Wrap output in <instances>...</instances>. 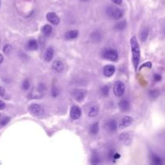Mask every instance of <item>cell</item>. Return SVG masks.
Here are the masks:
<instances>
[{
  "mask_svg": "<svg viewBox=\"0 0 165 165\" xmlns=\"http://www.w3.org/2000/svg\"><path fill=\"white\" fill-rule=\"evenodd\" d=\"M130 47L132 53V63L135 71H137L140 61V48L135 36H133L130 39Z\"/></svg>",
  "mask_w": 165,
  "mask_h": 165,
  "instance_id": "6da1fadb",
  "label": "cell"
},
{
  "mask_svg": "<svg viewBox=\"0 0 165 165\" xmlns=\"http://www.w3.org/2000/svg\"><path fill=\"white\" fill-rule=\"evenodd\" d=\"M106 14L107 15L114 19H119L120 18L123 17V12L122 10L116 7H109L106 9Z\"/></svg>",
  "mask_w": 165,
  "mask_h": 165,
  "instance_id": "7a4b0ae2",
  "label": "cell"
},
{
  "mask_svg": "<svg viewBox=\"0 0 165 165\" xmlns=\"http://www.w3.org/2000/svg\"><path fill=\"white\" fill-rule=\"evenodd\" d=\"M28 110H29V112L35 117H41L44 115V110L42 106L36 103L29 105Z\"/></svg>",
  "mask_w": 165,
  "mask_h": 165,
  "instance_id": "3957f363",
  "label": "cell"
},
{
  "mask_svg": "<svg viewBox=\"0 0 165 165\" xmlns=\"http://www.w3.org/2000/svg\"><path fill=\"white\" fill-rule=\"evenodd\" d=\"M102 57L111 61H117L119 58V54L114 49H105L102 53Z\"/></svg>",
  "mask_w": 165,
  "mask_h": 165,
  "instance_id": "277c9868",
  "label": "cell"
},
{
  "mask_svg": "<svg viewBox=\"0 0 165 165\" xmlns=\"http://www.w3.org/2000/svg\"><path fill=\"white\" fill-rule=\"evenodd\" d=\"M125 92V85L122 81H116L114 85V94L116 97H122Z\"/></svg>",
  "mask_w": 165,
  "mask_h": 165,
  "instance_id": "5b68a950",
  "label": "cell"
},
{
  "mask_svg": "<svg viewBox=\"0 0 165 165\" xmlns=\"http://www.w3.org/2000/svg\"><path fill=\"white\" fill-rule=\"evenodd\" d=\"M87 92L85 89H74L72 92V96L77 102H82L86 96Z\"/></svg>",
  "mask_w": 165,
  "mask_h": 165,
  "instance_id": "8992f818",
  "label": "cell"
},
{
  "mask_svg": "<svg viewBox=\"0 0 165 165\" xmlns=\"http://www.w3.org/2000/svg\"><path fill=\"white\" fill-rule=\"evenodd\" d=\"M81 115V109L77 105H73L70 109V117L74 120L78 119Z\"/></svg>",
  "mask_w": 165,
  "mask_h": 165,
  "instance_id": "52a82bcc",
  "label": "cell"
},
{
  "mask_svg": "<svg viewBox=\"0 0 165 165\" xmlns=\"http://www.w3.org/2000/svg\"><path fill=\"white\" fill-rule=\"evenodd\" d=\"M47 19L48 21L54 25H58L60 24V18L54 12H49L47 14Z\"/></svg>",
  "mask_w": 165,
  "mask_h": 165,
  "instance_id": "ba28073f",
  "label": "cell"
},
{
  "mask_svg": "<svg viewBox=\"0 0 165 165\" xmlns=\"http://www.w3.org/2000/svg\"><path fill=\"white\" fill-rule=\"evenodd\" d=\"M133 119L130 117V116H126V117H124L122 121L120 122L119 123V127L120 129H124V128H126V127H129L130 126L132 123H133Z\"/></svg>",
  "mask_w": 165,
  "mask_h": 165,
  "instance_id": "9c48e42d",
  "label": "cell"
},
{
  "mask_svg": "<svg viewBox=\"0 0 165 165\" xmlns=\"http://www.w3.org/2000/svg\"><path fill=\"white\" fill-rule=\"evenodd\" d=\"M114 72H115V67L112 64L105 65L103 69V74L105 77H111L114 73Z\"/></svg>",
  "mask_w": 165,
  "mask_h": 165,
  "instance_id": "30bf717a",
  "label": "cell"
},
{
  "mask_svg": "<svg viewBox=\"0 0 165 165\" xmlns=\"http://www.w3.org/2000/svg\"><path fill=\"white\" fill-rule=\"evenodd\" d=\"M52 69L56 73H61L64 69V64L60 60H55L52 64Z\"/></svg>",
  "mask_w": 165,
  "mask_h": 165,
  "instance_id": "8fae6325",
  "label": "cell"
},
{
  "mask_svg": "<svg viewBox=\"0 0 165 165\" xmlns=\"http://www.w3.org/2000/svg\"><path fill=\"white\" fill-rule=\"evenodd\" d=\"M87 114L89 117H95L98 114V106L94 104H92L89 106V109L87 110Z\"/></svg>",
  "mask_w": 165,
  "mask_h": 165,
  "instance_id": "7c38bea8",
  "label": "cell"
},
{
  "mask_svg": "<svg viewBox=\"0 0 165 165\" xmlns=\"http://www.w3.org/2000/svg\"><path fill=\"white\" fill-rule=\"evenodd\" d=\"M119 109L121 110H123V111H127V110H130V102H128L127 100H126V99H123V100H121V101L119 102Z\"/></svg>",
  "mask_w": 165,
  "mask_h": 165,
  "instance_id": "4fadbf2b",
  "label": "cell"
},
{
  "mask_svg": "<svg viewBox=\"0 0 165 165\" xmlns=\"http://www.w3.org/2000/svg\"><path fill=\"white\" fill-rule=\"evenodd\" d=\"M105 127L109 131H115L117 129V123L114 119H110L105 123Z\"/></svg>",
  "mask_w": 165,
  "mask_h": 165,
  "instance_id": "5bb4252c",
  "label": "cell"
},
{
  "mask_svg": "<svg viewBox=\"0 0 165 165\" xmlns=\"http://www.w3.org/2000/svg\"><path fill=\"white\" fill-rule=\"evenodd\" d=\"M53 54H54V51H53V49L52 47H49L48 48L46 51L44 52V58L46 61H50V60L53 59Z\"/></svg>",
  "mask_w": 165,
  "mask_h": 165,
  "instance_id": "9a60e30c",
  "label": "cell"
},
{
  "mask_svg": "<svg viewBox=\"0 0 165 165\" xmlns=\"http://www.w3.org/2000/svg\"><path fill=\"white\" fill-rule=\"evenodd\" d=\"M78 31L77 30H71L69 32L65 33V39L67 40H73L78 36Z\"/></svg>",
  "mask_w": 165,
  "mask_h": 165,
  "instance_id": "2e32d148",
  "label": "cell"
},
{
  "mask_svg": "<svg viewBox=\"0 0 165 165\" xmlns=\"http://www.w3.org/2000/svg\"><path fill=\"white\" fill-rule=\"evenodd\" d=\"M27 48L29 50H32V51H35L38 49V43L35 40H31L28 42L27 44Z\"/></svg>",
  "mask_w": 165,
  "mask_h": 165,
  "instance_id": "e0dca14e",
  "label": "cell"
},
{
  "mask_svg": "<svg viewBox=\"0 0 165 165\" xmlns=\"http://www.w3.org/2000/svg\"><path fill=\"white\" fill-rule=\"evenodd\" d=\"M42 32L44 35H47V36L50 35L52 34V32H53V28H52V26L49 24L44 25L42 28Z\"/></svg>",
  "mask_w": 165,
  "mask_h": 165,
  "instance_id": "ac0fdd59",
  "label": "cell"
},
{
  "mask_svg": "<svg viewBox=\"0 0 165 165\" xmlns=\"http://www.w3.org/2000/svg\"><path fill=\"white\" fill-rule=\"evenodd\" d=\"M151 159V164H152L161 165L162 164H163L161 158H160L159 156H158V155H152Z\"/></svg>",
  "mask_w": 165,
  "mask_h": 165,
  "instance_id": "d6986e66",
  "label": "cell"
},
{
  "mask_svg": "<svg viewBox=\"0 0 165 165\" xmlns=\"http://www.w3.org/2000/svg\"><path fill=\"white\" fill-rule=\"evenodd\" d=\"M89 132L93 135H94V134L98 133V123H95L94 124H92L91 127L89 128Z\"/></svg>",
  "mask_w": 165,
  "mask_h": 165,
  "instance_id": "ffe728a7",
  "label": "cell"
},
{
  "mask_svg": "<svg viewBox=\"0 0 165 165\" xmlns=\"http://www.w3.org/2000/svg\"><path fill=\"white\" fill-rule=\"evenodd\" d=\"M91 38L94 41H99L101 40V38H102V35L100 34V32L96 31V32H94L92 33Z\"/></svg>",
  "mask_w": 165,
  "mask_h": 165,
  "instance_id": "44dd1931",
  "label": "cell"
},
{
  "mask_svg": "<svg viewBox=\"0 0 165 165\" xmlns=\"http://www.w3.org/2000/svg\"><path fill=\"white\" fill-rule=\"evenodd\" d=\"M126 26H127V22L126 21H121L119 23H117L115 25V29L116 30H123V29H125L126 28Z\"/></svg>",
  "mask_w": 165,
  "mask_h": 165,
  "instance_id": "7402d4cb",
  "label": "cell"
},
{
  "mask_svg": "<svg viewBox=\"0 0 165 165\" xmlns=\"http://www.w3.org/2000/svg\"><path fill=\"white\" fill-rule=\"evenodd\" d=\"M91 163L93 164H98L100 163V158H99L98 155L94 153L91 159Z\"/></svg>",
  "mask_w": 165,
  "mask_h": 165,
  "instance_id": "603a6c76",
  "label": "cell"
},
{
  "mask_svg": "<svg viewBox=\"0 0 165 165\" xmlns=\"http://www.w3.org/2000/svg\"><path fill=\"white\" fill-rule=\"evenodd\" d=\"M148 28H144V30L141 32V40L143 41H145L147 38H148Z\"/></svg>",
  "mask_w": 165,
  "mask_h": 165,
  "instance_id": "cb8c5ba5",
  "label": "cell"
},
{
  "mask_svg": "<svg viewBox=\"0 0 165 165\" xmlns=\"http://www.w3.org/2000/svg\"><path fill=\"white\" fill-rule=\"evenodd\" d=\"M131 138H130V134H123L122 136H121V140L123 141V143L125 144H128V143H127V141L130 140L131 141V139H130Z\"/></svg>",
  "mask_w": 165,
  "mask_h": 165,
  "instance_id": "d4e9b609",
  "label": "cell"
},
{
  "mask_svg": "<svg viewBox=\"0 0 165 165\" xmlns=\"http://www.w3.org/2000/svg\"><path fill=\"white\" fill-rule=\"evenodd\" d=\"M109 91H110V88L109 86L107 85H104L103 87H102L101 89V93L103 96H107L109 94Z\"/></svg>",
  "mask_w": 165,
  "mask_h": 165,
  "instance_id": "484cf974",
  "label": "cell"
},
{
  "mask_svg": "<svg viewBox=\"0 0 165 165\" xmlns=\"http://www.w3.org/2000/svg\"><path fill=\"white\" fill-rule=\"evenodd\" d=\"M149 94L151 96V98H157L159 95V91L157 90V89H153V90H151V91H150Z\"/></svg>",
  "mask_w": 165,
  "mask_h": 165,
  "instance_id": "4316f807",
  "label": "cell"
},
{
  "mask_svg": "<svg viewBox=\"0 0 165 165\" xmlns=\"http://www.w3.org/2000/svg\"><path fill=\"white\" fill-rule=\"evenodd\" d=\"M22 86H23V89H25V90H27V89L30 88V82H29L28 79L25 80V81L23 82V85H22Z\"/></svg>",
  "mask_w": 165,
  "mask_h": 165,
  "instance_id": "83f0119b",
  "label": "cell"
},
{
  "mask_svg": "<svg viewBox=\"0 0 165 165\" xmlns=\"http://www.w3.org/2000/svg\"><path fill=\"white\" fill-rule=\"evenodd\" d=\"M11 49H12V48H11V46L10 45V44H6V45L3 47V52L6 53V54H7V53H9L11 52Z\"/></svg>",
  "mask_w": 165,
  "mask_h": 165,
  "instance_id": "f1b7e54d",
  "label": "cell"
},
{
  "mask_svg": "<svg viewBox=\"0 0 165 165\" xmlns=\"http://www.w3.org/2000/svg\"><path fill=\"white\" fill-rule=\"evenodd\" d=\"M9 121H10V118L6 117V118H4L3 120H1V122H0V125H1V126H5V125H6V124H7Z\"/></svg>",
  "mask_w": 165,
  "mask_h": 165,
  "instance_id": "f546056e",
  "label": "cell"
},
{
  "mask_svg": "<svg viewBox=\"0 0 165 165\" xmlns=\"http://www.w3.org/2000/svg\"><path fill=\"white\" fill-rule=\"evenodd\" d=\"M162 79V77L161 75H159V74H155L154 75V80L155 81H160Z\"/></svg>",
  "mask_w": 165,
  "mask_h": 165,
  "instance_id": "4dcf8cb0",
  "label": "cell"
},
{
  "mask_svg": "<svg viewBox=\"0 0 165 165\" xmlns=\"http://www.w3.org/2000/svg\"><path fill=\"white\" fill-rule=\"evenodd\" d=\"M5 94H6V90H5L4 87L0 86V96H1V97H3Z\"/></svg>",
  "mask_w": 165,
  "mask_h": 165,
  "instance_id": "1f68e13d",
  "label": "cell"
},
{
  "mask_svg": "<svg viewBox=\"0 0 165 165\" xmlns=\"http://www.w3.org/2000/svg\"><path fill=\"white\" fill-rule=\"evenodd\" d=\"M114 3L117 4V5H120L123 3V0H111Z\"/></svg>",
  "mask_w": 165,
  "mask_h": 165,
  "instance_id": "d6a6232c",
  "label": "cell"
},
{
  "mask_svg": "<svg viewBox=\"0 0 165 165\" xmlns=\"http://www.w3.org/2000/svg\"><path fill=\"white\" fill-rule=\"evenodd\" d=\"M6 106V104L2 100H0V110H3Z\"/></svg>",
  "mask_w": 165,
  "mask_h": 165,
  "instance_id": "836d02e7",
  "label": "cell"
},
{
  "mask_svg": "<svg viewBox=\"0 0 165 165\" xmlns=\"http://www.w3.org/2000/svg\"><path fill=\"white\" fill-rule=\"evenodd\" d=\"M3 61V56L2 54H0V64L2 63Z\"/></svg>",
  "mask_w": 165,
  "mask_h": 165,
  "instance_id": "e575fe53",
  "label": "cell"
},
{
  "mask_svg": "<svg viewBox=\"0 0 165 165\" xmlns=\"http://www.w3.org/2000/svg\"><path fill=\"white\" fill-rule=\"evenodd\" d=\"M81 1H83V2H87L89 0H81Z\"/></svg>",
  "mask_w": 165,
  "mask_h": 165,
  "instance_id": "d590c367",
  "label": "cell"
},
{
  "mask_svg": "<svg viewBox=\"0 0 165 165\" xmlns=\"http://www.w3.org/2000/svg\"><path fill=\"white\" fill-rule=\"evenodd\" d=\"M0 4H1V2H0Z\"/></svg>",
  "mask_w": 165,
  "mask_h": 165,
  "instance_id": "8d00e7d4",
  "label": "cell"
}]
</instances>
